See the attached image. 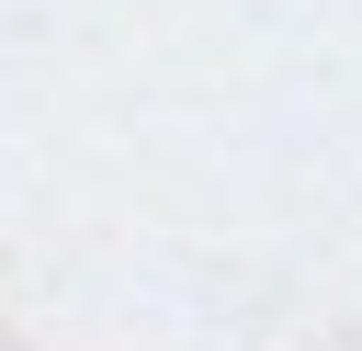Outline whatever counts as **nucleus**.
Instances as JSON below:
<instances>
[]
</instances>
